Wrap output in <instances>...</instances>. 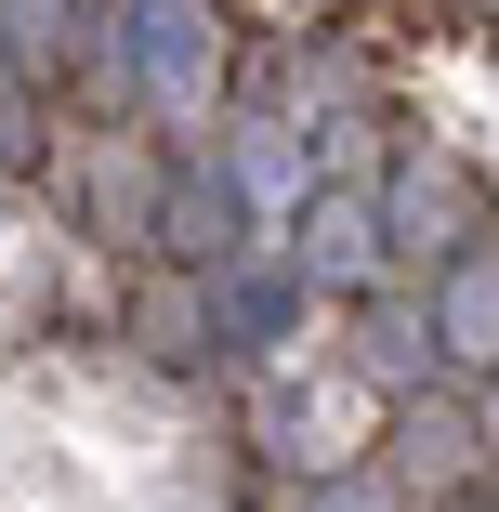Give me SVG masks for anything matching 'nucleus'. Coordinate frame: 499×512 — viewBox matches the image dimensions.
I'll return each instance as SVG.
<instances>
[{"instance_id": "obj_1", "label": "nucleus", "mask_w": 499, "mask_h": 512, "mask_svg": "<svg viewBox=\"0 0 499 512\" xmlns=\"http://www.w3.org/2000/svg\"><path fill=\"white\" fill-rule=\"evenodd\" d=\"M119 53L145 66V92H158L171 119H197V106H211V14H197V0H132Z\"/></svg>"}, {"instance_id": "obj_2", "label": "nucleus", "mask_w": 499, "mask_h": 512, "mask_svg": "<svg viewBox=\"0 0 499 512\" xmlns=\"http://www.w3.org/2000/svg\"><path fill=\"white\" fill-rule=\"evenodd\" d=\"M303 263L316 276H368V211H355V197H329V211L303 224Z\"/></svg>"}, {"instance_id": "obj_3", "label": "nucleus", "mask_w": 499, "mask_h": 512, "mask_svg": "<svg viewBox=\"0 0 499 512\" xmlns=\"http://www.w3.org/2000/svg\"><path fill=\"white\" fill-rule=\"evenodd\" d=\"M447 342H460V355H499V263H473V276L447 289Z\"/></svg>"}]
</instances>
